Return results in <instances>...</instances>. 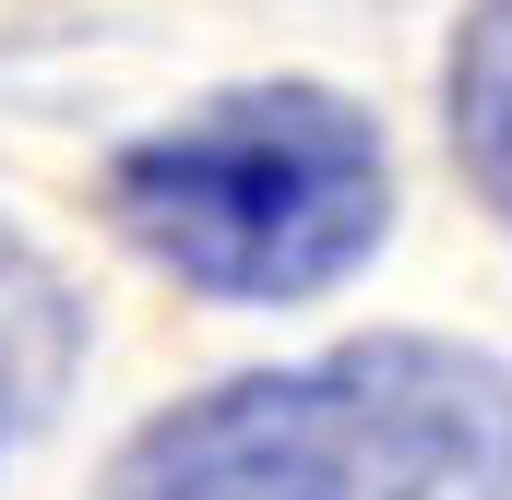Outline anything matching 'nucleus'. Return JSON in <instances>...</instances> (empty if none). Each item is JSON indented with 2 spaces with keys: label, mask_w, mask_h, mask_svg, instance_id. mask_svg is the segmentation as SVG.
<instances>
[{
  "label": "nucleus",
  "mask_w": 512,
  "mask_h": 500,
  "mask_svg": "<svg viewBox=\"0 0 512 500\" xmlns=\"http://www.w3.org/2000/svg\"><path fill=\"white\" fill-rule=\"evenodd\" d=\"M96 500H512V358L346 334L143 417Z\"/></svg>",
  "instance_id": "obj_1"
},
{
  "label": "nucleus",
  "mask_w": 512,
  "mask_h": 500,
  "mask_svg": "<svg viewBox=\"0 0 512 500\" xmlns=\"http://www.w3.org/2000/svg\"><path fill=\"white\" fill-rule=\"evenodd\" d=\"M441 120H453L465 191L501 215V239H512V0H465L453 60H441Z\"/></svg>",
  "instance_id": "obj_3"
},
{
  "label": "nucleus",
  "mask_w": 512,
  "mask_h": 500,
  "mask_svg": "<svg viewBox=\"0 0 512 500\" xmlns=\"http://www.w3.org/2000/svg\"><path fill=\"white\" fill-rule=\"evenodd\" d=\"M108 215L155 274L227 310H286L393 239V155L334 84H227L108 155Z\"/></svg>",
  "instance_id": "obj_2"
},
{
  "label": "nucleus",
  "mask_w": 512,
  "mask_h": 500,
  "mask_svg": "<svg viewBox=\"0 0 512 500\" xmlns=\"http://www.w3.org/2000/svg\"><path fill=\"white\" fill-rule=\"evenodd\" d=\"M60 370H72V298H60V274L36 250L0 227V429L36 417L60 393Z\"/></svg>",
  "instance_id": "obj_4"
}]
</instances>
